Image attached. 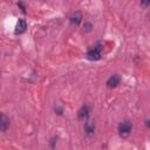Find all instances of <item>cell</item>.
I'll return each instance as SVG.
<instances>
[{
    "instance_id": "10",
    "label": "cell",
    "mask_w": 150,
    "mask_h": 150,
    "mask_svg": "<svg viewBox=\"0 0 150 150\" xmlns=\"http://www.w3.org/2000/svg\"><path fill=\"white\" fill-rule=\"evenodd\" d=\"M55 142H56V139H55V138H52V141H50V145H52V148H55Z\"/></svg>"
},
{
    "instance_id": "4",
    "label": "cell",
    "mask_w": 150,
    "mask_h": 150,
    "mask_svg": "<svg viewBox=\"0 0 150 150\" xmlns=\"http://www.w3.org/2000/svg\"><path fill=\"white\" fill-rule=\"evenodd\" d=\"M89 107L87 105V104H84V105H82L81 108H80V110H79V112H77V117H79V120H83V121H86L87 118H88V116H89Z\"/></svg>"
},
{
    "instance_id": "8",
    "label": "cell",
    "mask_w": 150,
    "mask_h": 150,
    "mask_svg": "<svg viewBox=\"0 0 150 150\" xmlns=\"http://www.w3.org/2000/svg\"><path fill=\"white\" fill-rule=\"evenodd\" d=\"M8 120H7V117H6V115L5 114H1V120H0V128H1V131L2 132H5L6 130H7V127H8Z\"/></svg>"
},
{
    "instance_id": "13",
    "label": "cell",
    "mask_w": 150,
    "mask_h": 150,
    "mask_svg": "<svg viewBox=\"0 0 150 150\" xmlns=\"http://www.w3.org/2000/svg\"><path fill=\"white\" fill-rule=\"evenodd\" d=\"M145 125H146L148 128H150V120H146V121H145Z\"/></svg>"
},
{
    "instance_id": "6",
    "label": "cell",
    "mask_w": 150,
    "mask_h": 150,
    "mask_svg": "<svg viewBox=\"0 0 150 150\" xmlns=\"http://www.w3.org/2000/svg\"><path fill=\"white\" fill-rule=\"evenodd\" d=\"M81 19H82V15H81L80 12H75V13H73L71 16L69 18L70 23H71V25H75V26H77V25L81 22Z\"/></svg>"
},
{
    "instance_id": "9",
    "label": "cell",
    "mask_w": 150,
    "mask_h": 150,
    "mask_svg": "<svg viewBox=\"0 0 150 150\" xmlns=\"http://www.w3.org/2000/svg\"><path fill=\"white\" fill-rule=\"evenodd\" d=\"M91 29H93V25H91L90 22H86V23L83 25V30H84V32L89 33V32H91Z\"/></svg>"
},
{
    "instance_id": "2",
    "label": "cell",
    "mask_w": 150,
    "mask_h": 150,
    "mask_svg": "<svg viewBox=\"0 0 150 150\" xmlns=\"http://www.w3.org/2000/svg\"><path fill=\"white\" fill-rule=\"evenodd\" d=\"M131 131V123L128 122V121H124L122 123H120L118 125V134L122 136V137H125L130 134Z\"/></svg>"
},
{
    "instance_id": "3",
    "label": "cell",
    "mask_w": 150,
    "mask_h": 150,
    "mask_svg": "<svg viewBox=\"0 0 150 150\" xmlns=\"http://www.w3.org/2000/svg\"><path fill=\"white\" fill-rule=\"evenodd\" d=\"M120 81H121L120 75H117V74L111 75V76L107 80V87H108V88H115V87H117V84L120 83Z\"/></svg>"
},
{
    "instance_id": "5",
    "label": "cell",
    "mask_w": 150,
    "mask_h": 150,
    "mask_svg": "<svg viewBox=\"0 0 150 150\" xmlns=\"http://www.w3.org/2000/svg\"><path fill=\"white\" fill-rule=\"evenodd\" d=\"M26 28H27V23H26V21H25L23 19H20V20L16 22L14 33H15V34H22V33H25Z\"/></svg>"
},
{
    "instance_id": "12",
    "label": "cell",
    "mask_w": 150,
    "mask_h": 150,
    "mask_svg": "<svg viewBox=\"0 0 150 150\" xmlns=\"http://www.w3.org/2000/svg\"><path fill=\"white\" fill-rule=\"evenodd\" d=\"M141 4L144 5V6H148V5H150V1H142Z\"/></svg>"
},
{
    "instance_id": "1",
    "label": "cell",
    "mask_w": 150,
    "mask_h": 150,
    "mask_svg": "<svg viewBox=\"0 0 150 150\" xmlns=\"http://www.w3.org/2000/svg\"><path fill=\"white\" fill-rule=\"evenodd\" d=\"M101 52H102V46L101 45H96L94 46L91 49H89L86 54V57L88 60H91V61H97L101 59Z\"/></svg>"
},
{
    "instance_id": "7",
    "label": "cell",
    "mask_w": 150,
    "mask_h": 150,
    "mask_svg": "<svg viewBox=\"0 0 150 150\" xmlns=\"http://www.w3.org/2000/svg\"><path fill=\"white\" fill-rule=\"evenodd\" d=\"M94 130H95V125H94V123L87 121V122L84 123V131L87 132V135L91 136V135L94 134Z\"/></svg>"
},
{
    "instance_id": "11",
    "label": "cell",
    "mask_w": 150,
    "mask_h": 150,
    "mask_svg": "<svg viewBox=\"0 0 150 150\" xmlns=\"http://www.w3.org/2000/svg\"><path fill=\"white\" fill-rule=\"evenodd\" d=\"M55 111H57V114H59V115H61V114H62V109H61L60 107H57V108H55Z\"/></svg>"
}]
</instances>
